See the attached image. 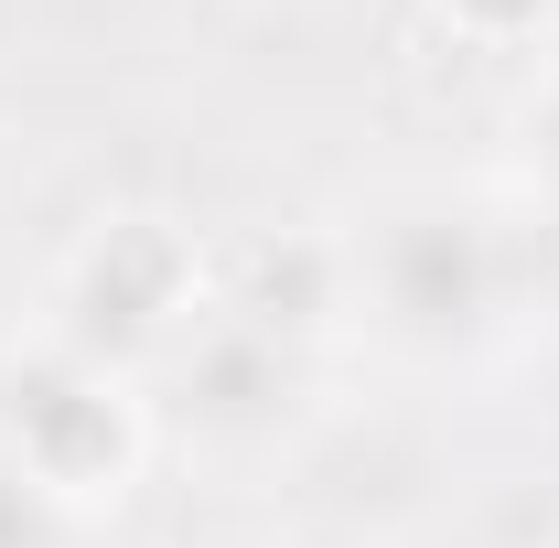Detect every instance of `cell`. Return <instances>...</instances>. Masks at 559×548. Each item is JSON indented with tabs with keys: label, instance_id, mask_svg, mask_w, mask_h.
Returning <instances> with one entry per match:
<instances>
[{
	"label": "cell",
	"instance_id": "obj_2",
	"mask_svg": "<svg viewBox=\"0 0 559 548\" xmlns=\"http://www.w3.org/2000/svg\"><path fill=\"white\" fill-rule=\"evenodd\" d=\"M441 11H463L474 33H527V22H538L549 0H441Z\"/></svg>",
	"mask_w": 559,
	"mask_h": 548
},
{
	"label": "cell",
	"instance_id": "obj_1",
	"mask_svg": "<svg viewBox=\"0 0 559 548\" xmlns=\"http://www.w3.org/2000/svg\"><path fill=\"white\" fill-rule=\"evenodd\" d=\"M11 441H22V474L44 495H119V463H130V419L97 377H66V366H33L11 377Z\"/></svg>",
	"mask_w": 559,
	"mask_h": 548
},
{
	"label": "cell",
	"instance_id": "obj_3",
	"mask_svg": "<svg viewBox=\"0 0 559 548\" xmlns=\"http://www.w3.org/2000/svg\"><path fill=\"white\" fill-rule=\"evenodd\" d=\"M549 162H559V140H549Z\"/></svg>",
	"mask_w": 559,
	"mask_h": 548
}]
</instances>
